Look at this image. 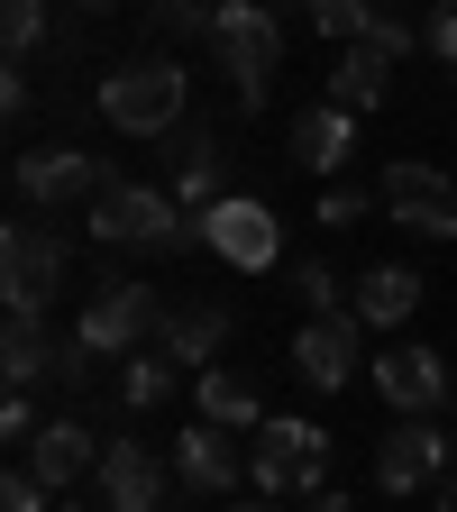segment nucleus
<instances>
[{
    "mask_svg": "<svg viewBox=\"0 0 457 512\" xmlns=\"http://www.w3.org/2000/svg\"><path fill=\"white\" fill-rule=\"evenodd\" d=\"M211 19H220V0H147L156 37H211Z\"/></svg>",
    "mask_w": 457,
    "mask_h": 512,
    "instance_id": "obj_25",
    "label": "nucleus"
},
{
    "mask_svg": "<svg viewBox=\"0 0 457 512\" xmlns=\"http://www.w3.org/2000/svg\"><path fill=\"white\" fill-rule=\"evenodd\" d=\"M55 512H101V503H55Z\"/></svg>",
    "mask_w": 457,
    "mask_h": 512,
    "instance_id": "obj_37",
    "label": "nucleus"
},
{
    "mask_svg": "<svg viewBox=\"0 0 457 512\" xmlns=\"http://www.w3.org/2000/svg\"><path fill=\"white\" fill-rule=\"evenodd\" d=\"M375 394L394 403L403 421H430V412L448 403V357H439V348H384V357H375Z\"/></svg>",
    "mask_w": 457,
    "mask_h": 512,
    "instance_id": "obj_12",
    "label": "nucleus"
},
{
    "mask_svg": "<svg viewBox=\"0 0 457 512\" xmlns=\"http://www.w3.org/2000/svg\"><path fill=\"white\" fill-rule=\"evenodd\" d=\"M293 293L311 302V320H320V311H339V275H330V266H293Z\"/></svg>",
    "mask_w": 457,
    "mask_h": 512,
    "instance_id": "obj_28",
    "label": "nucleus"
},
{
    "mask_svg": "<svg viewBox=\"0 0 457 512\" xmlns=\"http://www.w3.org/2000/svg\"><path fill=\"white\" fill-rule=\"evenodd\" d=\"M320 220H330V229H357L366 220V192L357 183H330V192H320Z\"/></svg>",
    "mask_w": 457,
    "mask_h": 512,
    "instance_id": "obj_29",
    "label": "nucleus"
},
{
    "mask_svg": "<svg viewBox=\"0 0 457 512\" xmlns=\"http://www.w3.org/2000/svg\"><path fill=\"white\" fill-rule=\"evenodd\" d=\"M375 10H403V0H375Z\"/></svg>",
    "mask_w": 457,
    "mask_h": 512,
    "instance_id": "obj_38",
    "label": "nucleus"
},
{
    "mask_svg": "<svg viewBox=\"0 0 457 512\" xmlns=\"http://www.w3.org/2000/svg\"><path fill=\"white\" fill-rule=\"evenodd\" d=\"M92 467H101V448H92V430H83V421H46V430L28 439V476H37L55 503H64V485H83Z\"/></svg>",
    "mask_w": 457,
    "mask_h": 512,
    "instance_id": "obj_16",
    "label": "nucleus"
},
{
    "mask_svg": "<svg viewBox=\"0 0 457 512\" xmlns=\"http://www.w3.org/2000/svg\"><path fill=\"white\" fill-rule=\"evenodd\" d=\"M247 458H256V494H275V503H311L320 485H330V430L275 412L266 430H256Z\"/></svg>",
    "mask_w": 457,
    "mask_h": 512,
    "instance_id": "obj_4",
    "label": "nucleus"
},
{
    "mask_svg": "<svg viewBox=\"0 0 457 512\" xmlns=\"http://www.w3.org/2000/svg\"><path fill=\"white\" fill-rule=\"evenodd\" d=\"M156 320H165V293L156 284H101L92 302H83V320L74 330L92 339V357H138V348H156Z\"/></svg>",
    "mask_w": 457,
    "mask_h": 512,
    "instance_id": "obj_6",
    "label": "nucleus"
},
{
    "mask_svg": "<svg viewBox=\"0 0 457 512\" xmlns=\"http://www.w3.org/2000/svg\"><path fill=\"white\" fill-rule=\"evenodd\" d=\"M302 10H311V28L330 37V46H357L366 19H375V0H302Z\"/></svg>",
    "mask_w": 457,
    "mask_h": 512,
    "instance_id": "obj_26",
    "label": "nucleus"
},
{
    "mask_svg": "<svg viewBox=\"0 0 457 512\" xmlns=\"http://www.w3.org/2000/svg\"><path fill=\"white\" fill-rule=\"evenodd\" d=\"M238 512H293V503H275V494H256V503H238Z\"/></svg>",
    "mask_w": 457,
    "mask_h": 512,
    "instance_id": "obj_36",
    "label": "nucleus"
},
{
    "mask_svg": "<svg viewBox=\"0 0 457 512\" xmlns=\"http://www.w3.org/2000/svg\"><path fill=\"white\" fill-rule=\"evenodd\" d=\"M430 503H439V512H457V467H448V476L430 485Z\"/></svg>",
    "mask_w": 457,
    "mask_h": 512,
    "instance_id": "obj_33",
    "label": "nucleus"
},
{
    "mask_svg": "<svg viewBox=\"0 0 457 512\" xmlns=\"http://www.w3.org/2000/svg\"><path fill=\"white\" fill-rule=\"evenodd\" d=\"M46 503H55V494H46L28 467H10V485H0V512H46Z\"/></svg>",
    "mask_w": 457,
    "mask_h": 512,
    "instance_id": "obj_30",
    "label": "nucleus"
},
{
    "mask_svg": "<svg viewBox=\"0 0 457 512\" xmlns=\"http://www.w3.org/2000/svg\"><path fill=\"white\" fill-rule=\"evenodd\" d=\"M439 476H448V439H439L430 421H403V430L375 439V485H384V494H421V485H439Z\"/></svg>",
    "mask_w": 457,
    "mask_h": 512,
    "instance_id": "obj_13",
    "label": "nucleus"
},
{
    "mask_svg": "<svg viewBox=\"0 0 457 512\" xmlns=\"http://www.w3.org/2000/svg\"><path fill=\"white\" fill-rule=\"evenodd\" d=\"M302 512H348V494H330V485H320V494H311Z\"/></svg>",
    "mask_w": 457,
    "mask_h": 512,
    "instance_id": "obj_34",
    "label": "nucleus"
},
{
    "mask_svg": "<svg viewBox=\"0 0 457 512\" xmlns=\"http://www.w3.org/2000/svg\"><path fill=\"white\" fill-rule=\"evenodd\" d=\"M211 55H220V74H229L238 110H266V83L284 74V19H275V10H247V0H220Z\"/></svg>",
    "mask_w": 457,
    "mask_h": 512,
    "instance_id": "obj_2",
    "label": "nucleus"
},
{
    "mask_svg": "<svg viewBox=\"0 0 457 512\" xmlns=\"http://www.w3.org/2000/svg\"><path fill=\"white\" fill-rule=\"evenodd\" d=\"M375 202H384V220H403L412 238H457V183L439 165H421V156L384 165L375 174Z\"/></svg>",
    "mask_w": 457,
    "mask_h": 512,
    "instance_id": "obj_7",
    "label": "nucleus"
},
{
    "mask_svg": "<svg viewBox=\"0 0 457 512\" xmlns=\"http://www.w3.org/2000/svg\"><path fill=\"white\" fill-rule=\"evenodd\" d=\"M183 101H192V83H183L174 55H128V64L101 74V119L119 128V138H174Z\"/></svg>",
    "mask_w": 457,
    "mask_h": 512,
    "instance_id": "obj_1",
    "label": "nucleus"
},
{
    "mask_svg": "<svg viewBox=\"0 0 457 512\" xmlns=\"http://www.w3.org/2000/svg\"><path fill=\"white\" fill-rule=\"evenodd\" d=\"M202 247L220 256V266L256 275V266H275V247H284V220H275L266 202H247V192H229V202H211V211H202Z\"/></svg>",
    "mask_w": 457,
    "mask_h": 512,
    "instance_id": "obj_9",
    "label": "nucleus"
},
{
    "mask_svg": "<svg viewBox=\"0 0 457 512\" xmlns=\"http://www.w3.org/2000/svg\"><path fill=\"white\" fill-rule=\"evenodd\" d=\"M64 10H83V19H101V10H119V0H64Z\"/></svg>",
    "mask_w": 457,
    "mask_h": 512,
    "instance_id": "obj_35",
    "label": "nucleus"
},
{
    "mask_svg": "<svg viewBox=\"0 0 457 512\" xmlns=\"http://www.w3.org/2000/svg\"><path fill=\"white\" fill-rule=\"evenodd\" d=\"M384 74H394V64H384L375 46H339V64H330V101L366 119V110L384 101Z\"/></svg>",
    "mask_w": 457,
    "mask_h": 512,
    "instance_id": "obj_21",
    "label": "nucleus"
},
{
    "mask_svg": "<svg viewBox=\"0 0 457 512\" xmlns=\"http://www.w3.org/2000/svg\"><path fill=\"white\" fill-rule=\"evenodd\" d=\"M247 10H275V0H247Z\"/></svg>",
    "mask_w": 457,
    "mask_h": 512,
    "instance_id": "obj_39",
    "label": "nucleus"
},
{
    "mask_svg": "<svg viewBox=\"0 0 457 512\" xmlns=\"http://www.w3.org/2000/svg\"><path fill=\"white\" fill-rule=\"evenodd\" d=\"M229 302H202V293H183V302H165V320H156V357H174V366H192V375H211V357L229 348Z\"/></svg>",
    "mask_w": 457,
    "mask_h": 512,
    "instance_id": "obj_11",
    "label": "nucleus"
},
{
    "mask_svg": "<svg viewBox=\"0 0 457 512\" xmlns=\"http://www.w3.org/2000/svg\"><path fill=\"white\" fill-rule=\"evenodd\" d=\"M174 476H183L192 494H238V485H256V458L238 448V430L192 421V430L174 439Z\"/></svg>",
    "mask_w": 457,
    "mask_h": 512,
    "instance_id": "obj_10",
    "label": "nucleus"
},
{
    "mask_svg": "<svg viewBox=\"0 0 457 512\" xmlns=\"http://www.w3.org/2000/svg\"><path fill=\"white\" fill-rule=\"evenodd\" d=\"M284 147H293V165H302V174H339V165H348V147H357V110H339V101L302 110Z\"/></svg>",
    "mask_w": 457,
    "mask_h": 512,
    "instance_id": "obj_18",
    "label": "nucleus"
},
{
    "mask_svg": "<svg viewBox=\"0 0 457 512\" xmlns=\"http://www.w3.org/2000/svg\"><path fill=\"white\" fill-rule=\"evenodd\" d=\"M421 293H430V284H421L412 266H366L348 311L366 320V330H394V320H412V311H421Z\"/></svg>",
    "mask_w": 457,
    "mask_h": 512,
    "instance_id": "obj_19",
    "label": "nucleus"
},
{
    "mask_svg": "<svg viewBox=\"0 0 457 512\" xmlns=\"http://www.w3.org/2000/svg\"><path fill=\"white\" fill-rule=\"evenodd\" d=\"M202 421H220V430H266V403H256V384L238 366H211L202 375Z\"/></svg>",
    "mask_w": 457,
    "mask_h": 512,
    "instance_id": "obj_20",
    "label": "nucleus"
},
{
    "mask_svg": "<svg viewBox=\"0 0 457 512\" xmlns=\"http://www.w3.org/2000/svg\"><path fill=\"white\" fill-rule=\"evenodd\" d=\"M357 330H366L357 311H320L311 330L293 339V375L311 384V394H339V384H348V366H357Z\"/></svg>",
    "mask_w": 457,
    "mask_h": 512,
    "instance_id": "obj_14",
    "label": "nucleus"
},
{
    "mask_svg": "<svg viewBox=\"0 0 457 512\" xmlns=\"http://www.w3.org/2000/svg\"><path fill=\"white\" fill-rule=\"evenodd\" d=\"M421 46H430L439 64H457V0H439V10H430V28H421Z\"/></svg>",
    "mask_w": 457,
    "mask_h": 512,
    "instance_id": "obj_31",
    "label": "nucleus"
},
{
    "mask_svg": "<svg viewBox=\"0 0 457 512\" xmlns=\"http://www.w3.org/2000/svg\"><path fill=\"white\" fill-rule=\"evenodd\" d=\"M92 485H101V512H165V467L147 458L138 439H110Z\"/></svg>",
    "mask_w": 457,
    "mask_h": 512,
    "instance_id": "obj_15",
    "label": "nucleus"
},
{
    "mask_svg": "<svg viewBox=\"0 0 457 512\" xmlns=\"http://www.w3.org/2000/svg\"><path fill=\"white\" fill-rule=\"evenodd\" d=\"M357 46H375V55H384V64H403V55H412V46H421V28H412V19H403V10H375V19H366V37H357Z\"/></svg>",
    "mask_w": 457,
    "mask_h": 512,
    "instance_id": "obj_27",
    "label": "nucleus"
},
{
    "mask_svg": "<svg viewBox=\"0 0 457 512\" xmlns=\"http://www.w3.org/2000/svg\"><path fill=\"white\" fill-rule=\"evenodd\" d=\"M92 238H101V247H147V256H174V247H202V220H183L174 192L110 183L101 202H92Z\"/></svg>",
    "mask_w": 457,
    "mask_h": 512,
    "instance_id": "obj_3",
    "label": "nucleus"
},
{
    "mask_svg": "<svg viewBox=\"0 0 457 512\" xmlns=\"http://www.w3.org/2000/svg\"><path fill=\"white\" fill-rule=\"evenodd\" d=\"M0 46H10V64H28L46 46V0H0Z\"/></svg>",
    "mask_w": 457,
    "mask_h": 512,
    "instance_id": "obj_24",
    "label": "nucleus"
},
{
    "mask_svg": "<svg viewBox=\"0 0 457 512\" xmlns=\"http://www.w3.org/2000/svg\"><path fill=\"white\" fill-rule=\"evenodd\" d=\"M0 375H10V394H28L37 375H55V339L37 320H19V311H10V330H0Z\"/></svg>",
    "mask_w": 457,
    "mask_h": 512,
    "instance_id": "obj_22",
    "label": "nucleus"
},
{
    "mask_svg": "<svg viewBox=\"0 0 457 512\" xmlns=\"http://www.w3.org/2000/svg\"><path fill=\"white\" fill-rule=\"evenodd\" d=\"M110 183H119V174H110L92 147H28V156H19V202H28V211H64V202L92 211Z\"/></svg>",
    "mask_w": 457,
    "mask_h": 512,
    "instance_id": "obj_8",
    "label": "nucleus"
},
{
    "mask_svg": "<svg viewBox=\"0 0 457 512\" xmlns=\"http://www.w3.org/2000/svg\"><path fill=\"white\" fill-rule=\"evenodd\" d=\"M174 384H183V366H174V357H156V348L119 357V403H128V412H156V403L174 394Z\"/></svg>",
    "mask_w": 457,
    "mask_h": 512,
    "instance_id": "obj_23",
    "label": "nucleus"
},
{
    "mask_svg": "<svg viewBox=\"0 0 457 512\" xmlns=\"http://www.w3.org/2000/svg\"><path fill=\"white\" fill-rule=\"evenodd\" d=\"M64 275H74V247H64V229H46V220H10V238H0V302H10L19 320H37V311L64 293Z\"/></svg>",
    "mask_w": 457,
    "mask_h": 512,
    "instance_id": "obj_5",
    "label": "nucleus"
},
{
    "mask_svg": "<svg viewBox=\"0 0 457 512\" xmlns=\"http://www.w3.org/2000/svg\"><path fill=\"white\" fill-rule=\"evenodd\" d=\"M0 430H10V439L28 448V439H37L46 421H37V403H28V394H10V403H0Z\"/></svg>",
    "mask_w": 457,
    "mask_h": 512,
    "instance_id": "obj_32",
    "label": "nucleus"
},
{
    "mask_svg": "<svg viewBox=\"0 0 457 512\" xmlns=\"http://www.w3.org/2000/svg\"><path fill=\"white\" fill-rule=\"evenodd\" d=\"M174 202H183V211L229 202V156H220L211 128H174Z\"/></svg>",
    "mask_w": 457,
    "mask_h": 512,
    "instance_id": "obj_17",
    "label": "nucleus"
}]
</instances>
